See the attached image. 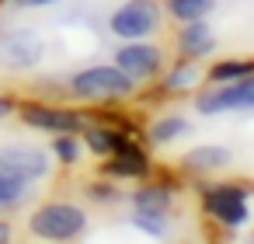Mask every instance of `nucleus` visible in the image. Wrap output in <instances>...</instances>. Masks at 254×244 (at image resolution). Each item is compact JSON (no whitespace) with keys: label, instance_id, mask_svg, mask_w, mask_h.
I'll list each match as a JSON object with an SVG mask.
<instances>
[{"label":"nucleus","instance_id":"obj_1","mask_svg":"<svg viewBox=\"0 0 254 244\" xmlns=\"http://www.w3.org/2000/svg\"><path fill=\"white\" fill-rule=\"evenodd\" d=\"M66 87L73 98H84V101H119L132 94L136 81L119 67H87V70H77Z\"/></svg>","mask_w":254,"mask_h":244},{"label":"nucleus","instance_id":"obj_2","mask_svg":"<svg viewBox=\"0 0 254 244\" xmlns=\"http://www.w3.org/2000/svg\"><path fill=\"white\" fill-rule=\"evenodd\" d=\"M28 230L42 241H73L87 230V213L73 202H46L32 213Z\"/></svg>","mask_w":254,"mask_h":244},{"label":"nucleus","instance_id":"obj_3","mask_svg":"<svg viewBox=\"0 0 254 244\" xmlns=\"http://www.w3.org/2000/svg\"><path fill=\"white\" fill-rule=\"evenodd\" d=\"M108 28L119 39H146L160 28V4L157 0H126L112 14Z\"/></svg>","mask_w":254,"mask_h":244},{"label":"nucleus","instance_id":"obj_4","mask_svg":"<svg viewBox=\"0 0 254 244\" xmlns=\"http://www.w3.org/2000/svg\"><path fill=\"white\" fill-rule=\"evenodd\" d=\"M46 56V42L32 28H11L0 35V63L7 70H32Z\"/></svg>","mask_w":254,"mask_h":244},{"label":"nucleus","instance_id":"obj_5","mask_svg":"<svg viewBox=\"0 0 254 244\" xmlns=\"http://www.w3.org/2000/svg\"><path fill=\"white\" fill-rule=\"evenodd\" d=\"M0 164H4L11 174L25 178L28 185L46 178L49 167H53L49 154L42 147H32V143H4V147H0Z\"/></svg>","mask_w":254,"mask_h":244},{"label":"nucleus","instance_id":"obj_6","mask_svg":"<svg viewBox=\"0 0 254 244\" xmlns=\"http://www.w3.org/2000/svg\"><path fill=\"white\" fill-rule=\"evenodd\" d=\"M230 108H254V74L226 81L216 91H205L198 98L202 115H216V112H230Z\"/></svg>","mask_w":254,"mask_h":244},{"label":"nucleus","instance_id":"obj_7","mask_svg":"<svg viewBox=\"0 0 254 244\" xmlns=\"http://www.w3.org/2000/svg\"><path fill=\"white\" fill-rule=\"evenodd\" d=\"M115 67L122 74H129L132 81H150L157 70H160V49L150 46V42H126L122 49H115Z\"/></svg>","mask_w":254,"mask_h":244},{"label":"nucleus","instance_id":"obj_8","mask_svg":"<svg viewBox=\"0 0 254 244\" xmlns=\"http://www.w3.org/2000/svg\"><path fill=\"white\" fill-rule=\"evenodd\" d=\"M205 209L219 223L237 227V223L247 220V192L244 188H233V185H216V188L205 192Z\"/></svg>","mask_w":254,"mask_h":244},{"label":"nucleus","instance_id":"obj_9","mask_svg":"<svg viewBox=\"0 0 254 244\" xmlns=\"http://www.w3.org/2000/svg\"><path fill=\"white\" fill-rule=\"evenodd\" d=\"M21 122L39 133H80V115L66 108H53V105H25Z\"/></svg>","mask_w":254,"mask_h":244},{"label":"nucleus","instance_id":"obj_10","mask_svg":"<svg viewBox=\"0 0 254 244\" xmlns=\"http://www.w3.org/2000/svg\"><path fill=\"white\" fill-rule=\"evenodd\" d=\"M178 46H181V53H185L188 60H198V56H205V53L216 46V39H212L209 25L198 18V21H185V28H181V35H178Z\"/></svg>","mask_w":254,"mask_h":244},{"label":"nucleus","instance_id":"obj_11","mask_svg":"<svg viewBox=\"0 0 254 244\" xmlns=\"http://www.w3.org/2000/svg\"><path fill=\"white\" fill-rule=\"evenodd\" d=\"M108 171H112V174H122V178H139V174H146V157H143V150H136L132 143L122 140V143L112 150Z\"/></svg>","mask_w":254,"mask_h":244},{"label":"nucleus","instance_id":"obj_12","mask_svg":"<svg viewBox=\"0 0 254 244\" xmlns=\"http://www.w3.org/2000/svg\"><path fill=\"white\" fill-rule=\"evenodd\" d=\"M230 161H233V154H230L226 147H216V143L195 147V150L185 154V167H191V171H219V167H226Z\"/></svg>","mask_w":254,"mask_h":244},{"label":"nucleus","instance_id":"obj_13","mask_svg":"<svg viewBox=\"0 0 254 244\" xmlns=\"http://www.w3.org/2000/svg\"><path fill=\"white\" fill-rule=\"evenodd\" d=\"M25 199H28V181L18 178V174H11L4 164H0V213L18 209Z\"/></svg>","mask_w":254,"mask_h":244},{"label":"nucleus","instance_id":"obj_14","mask_svg":"<svg viewBox=\"0 0 254 244\" xmlns=\"http://www.w3.org/2000/svg\"><path fill=\"white\" fill-rule=\"evenodd\" d=\"M132 209L136 213H146V216H164L171 209V192L160 188V185H150V188H139L132 195Z\"/></svg>","mask_w":254,"mask_h":244},{"label":"nucleus","instance_id":"obj_15","mask_svg":"<svg viewBox=\"0 0 254 244\" xmlns=\"http://www.w3.org/2000/svg\"><path fill=\"white\" fill-rule=\"evenodd\" d=\"M84 143H87V150H91V154H98V157H112V150L122 143V136H119V133H112V129L94 126V129H87V133H84Z\"/></svg>","mask_w":254,"mask_h":244},{"label":"nucleus","instance_id":"obj_16","mask_svg":"<svg viewBox=\"0 0 254 244\" xmlns=\"http://www.w3.org/2000/svg\"><path fill=\"white\" fill-rule=\"evenodd\" d=\"M185 133H188V122L178 119V115L157 119V122L150 126V140H153V143H171V140H178V136H185Z\"/></svg>","mask_w":254,"mask_h":244},{"label":"nucleus","instance_id":"obj_17","mask_svg":"<svg viewBox=\"0 0 254 244\" xmlns=\"http://www.w3.org/2000/svg\"><path fill=\"white\" fill-rule=\"evenodd\" d=\"M167 7L178 21H198L212 11V0H167Z\"/></svg>","mask_w":254,"mask_h":244},{"label":"nucleus","instance_id":"obj_18","mask_svg":"<svg viewBox=\"0 0 254 244\" xmlns=\"http://www.w3.org/2000/svg\"><path fill=\"white\" fill-rule=\"evenodd\" d=\"M247 74H254V63H247V60H226V63H216L212 67L209 81L226 84V81H237V77H247Z\"/></svg>","mask_w":254,"mask_h":244},{"label":"nucleus","instance_id":"obj_19","mask_svg":"<svg viewBox=\"0 0 254 244\" xmlns=\"http://www.w3.org/2000/svg\"><path fill=\"white\" fill-rule=\"evenodd\" d=\"M53 154H56L63 164H77V161H80V143L73 140V133H56V140H53Z\"/></svg>","mask_w":254,"mask_h":244},{"label":"nucleus","instance_id":"obj_20","mask_svg":"<svg viewBox=\"0 0 254 244\" xmlns=\"http://www.w3.org/2000/svg\"><path fill=\"white\" fill-rule=\"evenodd\" d=\"M198 70L191 67V63H185V67H174L171 70V77H167V87L171 91H185V87H191V84H198Z\"/></svg>","mask_w":254,"mask_h":244},{"label":"nucleus","instance_id":"obj_21","mask_svg":"<svg viewBox=\"0 0 254 244\" xmlns=\"http://www.w3.org/2000/svg\"><path fill=\"white\" fill-rule=\"evenodd\" d=\"M132 223H136L139 230L153 234V237H164V234H167V223H164V216H146V213H136V216H132Z\"/></svg>","mask_w":254,"mask_h":244},{"label":"nucleus","instance_id":"obj_22","mask_svg":"<svg viewBox=\"0 0 254 244\" xmlns=\"http://www.w3.org/2000/svg\"><path fill=\"white\" fill-rule=\"evenodd\" d=\"M91 195H94V199H108V202L115 199V192H112L108 185H91Z\"/></svg>","mask_w":254,"mask_h":244},{"label":"nucleus","instance_id":"obj_23","mask_svg":"<svg viewBox=\"0 0 254 244\" xmlns=\"http://www.w3.org/2000/svg\"><path fill=\"white\" fill-rule=\"evenodd\" d=\"M18 7H49V4H56V0H14Z\"/></svg>","mask_w":254,"mask_h":244},{"label":"nucleus","instance_id":"obj_24","mask_svg":"<svg viewBox=\"0 0 254 244\" xmlns=\"http://www.w3.org/2000/svg\"><path fill=\"white\" fill-rule=\"evenodd\" d=\"M4 115H11V101H7V98H0V119H4Z\"/></svg>","mask_w":254,"mask_h":244},{"label":"nucleus","instance_id":"obj_25","mask_svg":"<svg viewBox=\"0 0 254 244\" xmlns=\"http://www.w3.org/2000/svg\"><path fill=\"white\" fill-rule=\"evenodd\" d=\"M7 237H11V227H7V223H0V241H7Z\"/></svg>","mask_w":254,"mask_h":244}]
</instances>
